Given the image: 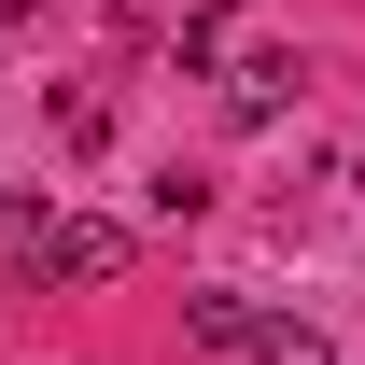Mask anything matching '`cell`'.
I'll use <instances>...</instances> for the list:
<instances>
[{
  "label": "cell",
  "instance_id": "6da1fadb",
  "mask_svg": "<svg viewBox=\"0 0 365 365\" xmlns=\"http://www.w3.org/2000/svg\"><path fill=\"white\" fill-rule=\"evenodd\" d=\"M140 225H113V211H43V281H127Z\"/></svg>",
  "mask_w": 365,
  "mask_h": 365
},
{
  "label": "cell",
  "instance_id": "7a4b0ae2",
  "mask_svg": "<svg viewBox=\"0 0 365 365\" xmlns=\"http://www.w3.org/2000/svg\"><path fill=\"white\" fill-rule=\"evenodd\" d=\"M309 98V56L295 43H253V56H225V127H281Z\"/></svg>",
  "mask_w": 365,
  "mask_h": 365
},
{
  "label": "cell",
  "instance_id": "3957f363",
  "mask_svg": "<svg viewBox=\"0 0 365 365\" xmlns=\"http://www.w3.org/2000/svg\"><path fill=\"white\" fill-rule=\"evenodd\" d=\"M253 365H337V337L295 323V309H253Z\"/></svg>",
  "mask_w": 365,
  "mask_h": 365
},
{
  "label": "cell",
  "instance_id": "277c9868",
  "mask_svg": "<svg viewBox=\"0 0 365 365\" xmlns=\"http://www.w3.org/2000/svg\"><path fill=\"white\" fill-rule=\"evenodd\" d=\"M182 337L197 351H253V295H182Z\"/></svg>",
  "mask_w": 365,
  "mask_h": 365
},
{
  "label": "cell",
  "instance_id": "5b68a950",
  "mask_svg": "<svg viewBox=\"0 0 365 365\" xmlns=\"http://www.w3.org/2000/svg\"><path fill=\"white\" fill-rule=\"evenodd\" d=\"M43 113H56V140H71V155H98V140H113V98H98V85H56Z\"/></svg>",
  "mask_w": 365,
  "mask_h": 365
},
{
  "label": "cell",
  "instance_id": "8992f818",
  "mask_svg": "<svg viewBox=\"0 0 365 365\" xmlns=\"http://www.w3.org/2000/svg\"><path fill=\"white\" fill-rule=\"evenodd\" d=\"M225 43H239L225 14H182V43H169V71H225Z\"/></svg>",
  "mask_w": 365,
  "mask_h": 365
},
{
  "label": "cell",
  "instance_id": "52a82bcc",
  "mask_svg": "<svg viewBox=\"0 0 365 365\" xmlns=\"http://www.w3.org/2000/svg\"><path fill=\"white\" fill-rule=\"evenodd\" d=\"M140 197H155V225H197V211H211V182H197V169H155Z\"/></svg>",
  "mask_w": 365,
  "mask_h": 365
}]
</instances>
